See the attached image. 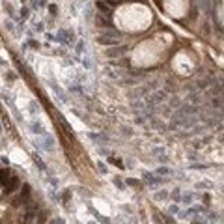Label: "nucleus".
<instances>
[{
  "instance_id": "27",
  "label": "nucleus",
  "mask_w": 224,
  "mask_h": 224,
  "mask_svg": "<svg viewBox=\"0 0 224 224\" xmlns=\"http://www.w3.org/2000/svg\"><path fill=\"white\" fill-rule=\"evenodd\" d=\"M17 177H11V179H9V185H8V191H15V185H17Z\"/></svg>"
},
{
  "instance_id": "25",
  "label": "nucleus",
  "mask_w": 224,
  "mask_h": 224,
  "mask_svg": "<svg viewBox=\"0 0 224 224\" xmlns=\"http://www.w3.org/2000/svg\"><path fill=\"white\" fill-rule=\"evenodd\" d=\"M170 106H174V108H179V106H181V99H179V97L170 99Z\"/></svg>"
},
{
  "instance_id": "12",
  "label": "nucleus",
  "mask_w": 224,
  "mask_h": 224,
  "mask_svg": "<svg viewBox=\"0 0 224 224\" xmlns=\"http://www.w3.org/2000/svg\"><path fill=\"white\" fill-rule=\"evenodd\" d=\"M125 50H127V47H120V45H118L116 49H108V50H106V56H108V58H112V56H114V58H116V56L123 54Z\"/></svg>"
},
{
  "instance_id": "23",
  "label": "nucleus",
  "mask_w": 224,
  "mask_h": 224,
  "mask_svg": "<svg viewBox=\"0 0 224 224\" xmlns=\"http://www.w3.org/2000/svg\"><path fill=\"white\" fill-rule=\"evenodd\" d=\"M112 181H114V183H116V185H118V189H120V191H121V189H125V183H123V181H121V179H120V177H118V176H114V177H112Z\"/></svg>"
},
{
  "instance_id": "5",
  "label": "nucleus",
  "mask_w": 224,
  "mask_h": 224,
  "mask_svg": "<svg viewBox=\"0 0 224 224\" xmlns=\"http://www.w3.org/2000/svg\"><path fill=\"white\" fill-rule=\"evenodd\" d=\"M164 97H166L164 91H153V94L150 95V99L146 101V105H159V103L164 101Z\"/></svg>"
},
{
  "instance_id": "30",
  "label": "nucleus",
  "mask_w": 224,
  "mask_h": 224,
  "mask_svg": "<svg viewBox=\"0 0 224 224\" xmlns=\"http://www.w3.org/2000/svg\"><path fill=\"white\" fill-rule=\"evenodd\" d=\"M49 183H50V187H52V189H58V179H56V177H50Z\"/></svg>"
},
{
  "instance_id": "32",
  "label": "nucleus",
  "mask_w": 224,
  "mask_h": 224,
  "mask_svg": "<svg viewBox=\"0 0 224 224\" xmlns=\"http://www.w3.org/2000/svg\"><path fill=\"white\" fill-rule=\"evenodd\" d=\"M32 6H34V9H41L45 6V2H32Z\"/></svg>"
},
{
  "instance_id": "19",
  "label": "nucleus",
  "mask_w": 224,
  "mask_h": 224,
  "mask_svg": "<svg viewBox=\"0 0 224 224\" xmlns=\"http://www.w3.org/2000/svg\"><path fill=\"white\" fill-rule=\"evenodd\" d=\"M131 106H133L135 110H144L146 108V101H133V103H131Z\"/></svg>"
},
{
  "instance_id": "33",
  "label": "nucleus",
  "mask_w": 224,
  "mask_h": 224,
  "mask_svg": "<svg viewBox=\"0 0 224 224\" xmlns=\"http://www.w3.org/2000/svg\"><path fill=\"white\" fill-rule=\"evenodd\" d=\"M170 213H174V215H177V213H179V207L177 206H170V209H168Z\"/></svg>"
},
{
  "instance_id": "14",
  "label": "nucleus",
  "mask_w": 224,
  "mask_h": 224,
  "mask_svg": "<svg viewBox=\"0 0 224 224\" xmlns=\"http://www.w3.org/2000/svg\"><path fill=\"white\" fill-rule=\"evenodd\" d=\"M95 24H97V26H110L112 28V23L106 21L103 15H95Z\"/></svg>"
},
{
  "instance_id": "1",
  "label": "nucleus",
  "mask_w": 224,
  "mask_h": 224,
  "mask_svg": "<svg viewBox=\"0 0 224 224\" xmlns=\"http://www.w3.org/2000/svg\"><path fill=\"white\" fill-rule=\"evenodd\" d=\"M38 146L45 151H50V150H54V138L49 133L43 135V136H38Z\"/></svg>"
},
{
  "instance_id": "9",
  "label": "nucleus",
  "mask_w": 224,
  "mask_h": 224,
  "mask_svg": "<svg viewBox=\"0 0 224 224\" xmlns=\"http://www.w3.org/2000/svg\"><path fill=\"white\" fill-rule=\"evenodd\" d=\"M77 54L80 56V58H84V56H88V45H86L84 39H80V41H77Z\"/></svg>"
},
{
  "instance_id": "24",
  "label": "nucleus",
  "mask_w": 224,
  "mask_h": 224,
  "mask_svg": "<svg viewBox=\"0 0 224 224\" xmlns=\"http://www.w3.org/2000/svg\"><path fill=\"white\" fill-rule=\"evenodd\" d=\"M123 183H125V185H131V187H138V185H140V181H138V179H131V177H127V179H125Z\"/></svg>"
},
{
  "instance_id": "16",
  "label": "nucleus",
  "mask_w": 224,
  "mask_h": 224,
  "mask_svg": "<svg viewBox=\"0 0 224 224\" xmlns=\"http://www.w3.org/2000/svg\"><path fill=\"white\" fill-rule=\"evenodd\" d=\"M80 64H82V67H84L86 71H90L91 67H94V64H91V60L88 58V56H84V58H80Z\"/></svg>"
},
{
  "instance_id": "3",
  "label": "nucleus",
  "mask_w": 224,
  "mask_h": 224,
  "mask_svg": "<svg viewBox=\"0 0 224 224\" xmlns=\"http://www.w3.org/2000/svg\"><path fill=\"white\" fill-rule=\"evenodd\" d=\"M73 32H69V30H60L58 35H56V39H58L60 43H64V45H73Z\"/></svg>"
},
{
  "instance_id": "18",
  "label": "nucleus",
  "mask_w": 224,
  "mask_h": 224,
  "mask_svg": "<svg viewBox=\"0 0 224 224\" xmlns=\"http://www.w3.org/2000/svg\"><path fill=\"white\" fill-rule=\"evenodd\" d=\"M6 30H8L11 35H17V30H15V24H13L11 19H8V21H6Z\"/></svg>"
},
{
  "instance_id": "13",
  "label": "nucleus",
  "mask_w": 224,
  "mask_h": 224,
  "mask_svg": "<svg viewBox=\"0 0 224 224\" xmlns=\"http://www.w3.org/2000/svg\"><path fill=\"white\" fill-rule=\"evenodd\" d=\"M168 198H172V202H176V203H179V198H181V189L179 187H176L172 192H168Z\"/></svg>"
},
{
  "instance_id": "34",
  "label": "nucleus",
  "mask_w": 224,
  "mask_h": 224,
  "mask_svg": "<svg viewBox=\"0 0 224 224\" xmlns=\"http://www.w3.org/2000/svg\"><path fill=\"white\" fill-rule=\"evenodd\" d=\"M47 39H49V41H58V39H56V35H54V34H47Z\"/></svg>"
},
{
  "instance_id": "28",
  "label": "nucleus",
  "mask_w": 224,
  "mask_h": 224,
  "mask_svg": "<svg viewBox=\"0 0 224 224\" xmlns=\"http://www.w3.org/2000/svg\"><path fill=\"white\" fill-rule=\"evenodd\" d=\"M28 15H30V9H28V8H21V17H23V21H24V19H28Z\"/></svg>"
},
{
  "instance_id": "21",
  "label": "nucleus",
  "mask_w": 224,
  "mask_h": 224,
  "mask_svg": "<svg viewBox=\"0 0 224 224\" xmlns=\"http://www.w3.org/2000/svg\"><path fill=\"white\" fill-rule=\"evenodd\" d=\"M34 30H35V32H45L43 21H35V23H34Z\"/></svg>"
},
{
  "instance_id": "11",
  "label": "nucleus",
  "mask_w": 224,
  "mask_h": 224,
  "mask_svg": "<svg viewBox=\"0 0 224 224\" xmlns=\"http://www.w3.org/2000/svg\"><path fill=\"white\" fill-rule=\"evenodd\" d=\"M88 136L94 142H97V144H106V142H108V138H106L105 135H101V133H88Z\"/></svg>"
},
{
  "instance_id": "35",
  "label": "nucleus",
  "mask_w": 224,
  "mask_h": 224,
  "mask_svg": "<svg viewBox=\"0 0 224 224\" xmlns=\"http://www.w3.org/2000/svg\"><path fill=\"white\" fill-rule=\"evenodd\" d=\"M191 101H192V103H198V95L192 94V95H191Z\"/></svg>"
},
{
  "instance_id": "20",
  "label": "nucleus",
  "mask_w": 224,
  "mask_h": 224,
  "mask_svg": "<svg viewBox=\"0 0 224 224\" xmlns=\"http://www.w3.org/2000/svg\"><path fill=\"white\" fill-rule=\"evenodd\" d=\"M97 168H99V174H103V176H106V174H108V168H106V164H105V162L97 161Z\"/></svg>"
},
{
  "instance_id": "36",
  "label": "nucleus",
  "mask_w": 224,
  "mask_h": 224,
  "mask_svg": "<svg viewBox=\"0 0 224 224\" xmlns=\"http://www.w3.org/2000/svg\"><path fill=\"white\" fill-rule=\"evenodd\" d=\"M54 222H56V224H65V222H64V218H60V217H56V218H54Z\"/></svg>"
},
{
  "instance_id": "4",
  "label": "nucleus",
  "mask_w": 224,
  "mask_h": 224,
  "mask_svg": "<svg viewBox=\"0 0 224 224\" xmlns=\"http://www.w3.org/2000/svg\"><path fill=\"white\" fill-rule=\"evenodd\" d=\"M30 131H32V133H35L38 136L47 135V129H45L43 123H41V121H38V120H32V121H30Z\"/></svg>"
},
{
  "instance_id": "29",
  "label": "nucleus",
  "mask_w": 224,
  "mask_h": 224,
  "mask_svg": "<svg viewBox=\"0 0 224 224\" xmlns=\"http://www.w3.org/2000/svg\"><path fill=\"white\" fill-rule=\"evenodd\" d=\"M192 170H207V164H192Z\"/></svg>"
},
{
  "instance_id": "7",
  "label": "nucleus",
  "mask_w": 224,
  "mask_h": 224,
  "mask_svg": "<svg viewBox=\"0 0 224 224\" xmlns=\"http://www.w3.org/2000/svg\"><path fill=\"white\" fill-rule=\"evenodd\" d=\"M194 200H196V194L194 192H181V198H179V203H183V206H192V203H194Z\"/></svg>"
},
{
  "instance_id": "37",
  "label": "nucleus",
  "mask_w": 224,
  "mask_h": 224,
  "mask_svg": "<svg viewBox=\"0 0 224 224\" xmlns=\"http://www.w3.org/2000/svg\"><path fill=\"white\" fill-rule=\"evenodd\" d=\"M0 135H2V125H0Z\"/></svg>"
},
{
  "instance_id": "10",
  "label": "nucleus",
  "mask_w": 224,
  "mask_h": 224,
  "mask_svg": "<svg viewBox=\"0 0 224 224\" xmlns=\"http://www.w3.org/2000/svg\"><path fill=\"white\" fill-rule=\"evenodd\" d=\"M97 43H101V45H112V47H118V45H120V39H110V38H106V35H101V38H97Z\"/></svg>"
},
{
  "instance_id": "26",
  "label": "nucleus",
  "mask_w": 224,
  "mask_h": 224,
  "mask_svg": "<svg viewBox=\"0 0 224 224\" xmlns=\"http://www.w3.org/2000/svg\"><path fill=\"white\" fill-rule=\"evenodd\" d=\"M34 220V211H28L26 215H24V224H30Z\"/></svg>"
},
{
  "instance_id": "15",
  "label": "nucleus",
  "mask_w": 224,
  "mask_h": 224,
  "mask_svg": "<svg viewBox=\"0 0 224 224\" xmlns=\"http://www.w3.org/2000/svg\"><path fill=\"white\" fill-rule=\"evenodd\" d=\"M166 198H168V191H159V192L153 194V200H157V202H162V200H166Z\"/></svg>"
},
{
  "instance_id": "22",
  "label": "nucleus",
  "mask_w": 224,
  "mask_h": 224,
  "mask_svg": "<svg viewBox=\"0 0 224 224\" xmlns=\"http://www.w3.org/2000/svg\"><path fill=\"white\" fill-rule=\"evenodd\" d=\"M95 8H99L101 13H108V8H106L105 2H95Z\"/></svg>"
},
{
  "instance_id": "17",
  "label": "nucleus",
  "mask_w": 224,
  "mask_h": 224,
  "mask_svg": "<svg viewBox=\"0 0 224 224\" xmlns=\"http://www.w3.org/2000/svg\"><path fill=\"white\" fill-rule=\"evenodd\" d=\"M13 159H15V161H17V162H24V161H26V155H24V153H23V151H19V150H15V151H13Z\"/></svg>"
},
{
  "instance_id": "8",
  "label": "nucleus",
  "mask_w": 224,
  "mask_h": 224,
  "mask_svg": "<svg viewBox=\"0 0 224 224\" xmlns=\"http://www.w3.org/2000/svg\"><path fill=\"white\" fill-rule=\"evenodd\" d=\"M153 174H155L157 177H166V176H172V174H174V170H172L170 166H166V164H159V166L155 168Z\"/></svg>"
},
{
  "instance_id": "2",
  "label": "nucleus",
  "mask_w": 224,
  "mask_h": 224,
  "mask_svg": "<svg viewBox=\"0 0 224 224\" xmlns=\"http://www.w3.org/2000/svg\"><path fill=\"white\" fill-rule=\"evenodd\" d=\"M142 179H144L147 185H151V187L159 185V183H164V179H162V177H157L153 172H150V170H142Z\"/></svg>"
},
{
  "instance_id": "6",
  "label": "nucleus",
  "mask_w": 224,
  "mask_h": 224,
  "mask_svg": "<svg viewBox=\"0 0 224 224\" xmlns=\"http://www.w3.org/2000/svg\"><path fill=\"white\" fill-rule=\"evenodd\" d=\"M194 187H196L198 191H211V189H215V181H211V179H200V181L194 183Z\"/></svg>"
},
{
  "instance_id": "31",
  "label": "nucleus",
  "mask_w": 224,
  "mask_h": 224,
  "mask_svg": "<svg viewBox=\"0 0 224 224\" xmlns=\"http://www.w3.org/2000/svg\"><path fill=\"white\" fill-rule=\"evenodd\" d=\"M144 121H146V118H144V116H136V118H135V123H136V125L144 123Z\"/></svg>"
}]
</instances>
